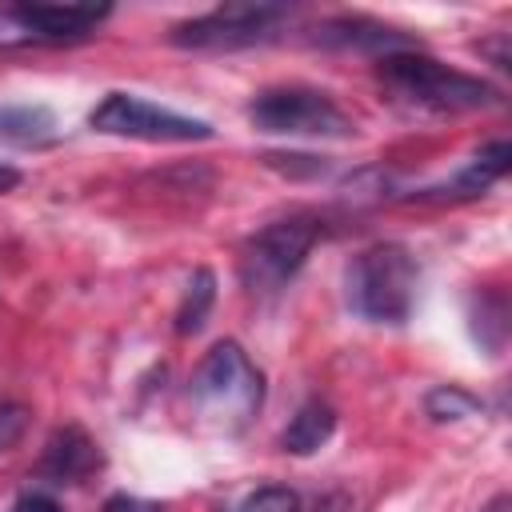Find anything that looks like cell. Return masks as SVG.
<instances>
[{"instance_id":"cell-7","label":"cell","mask_w":512,"mask_h":512,"mask_svg":"<svg viewBox=\"0 0 512 512\" xmlns=\"http://www.w3.org/2000/svg\"><path fill=\"white\" fill-rule=\"evenodd\" d=\"M288 20L284 4H220L204 16H192L168 32L172 48L188 52H236V48H256L280 32Z\"/></svg>"},{"instance_id":"cell-20","label":"cell","mask_w":512,"mask_h":512,"mask_svg":"<svg viewBox=\"0 0 512 512\" xmlns=\"http://www.w3.org/2000/svg\"><path fill=\"white\" fill-rule=\"evenodd\" d=\"M20 184V168H12V164H0V196L4 192H12Z\"/></svg>"},{"instance_id":"cell-5","label":"cell","mask_w":512,"mask_h":512,"mask_svg":"<svg viewBox=\"0 0 512 512\" xmlns=\"http://www.w3.org/2000/svg\"><path fill=\"white\" fill-rule=\"evenodd\" d=\"M324 236V224L316 216H284L252 232L240 248V280L252 296L280 292L308 260L316 240Z\"/></svg>"},{"instance_id":"cell-15","label":"cell","mask_w":512,"mask_h":512,"mask_svg":"<svg viewBox=\"0 0 512 512\" xmlns=\"http://www.w3.org/2000/svg\"><path fill=\"white\" fill-rule=\"evenodd\" d=\"M480 408H484L480 396L464 392L460 384H440V388H432V392L424 396V412H428L436 424H444V420H464V416H472V412H480Z\"/></svg>"},{"instance_id":"cell-4","label":"cell","mask_w":512,"mask_h":512,"mask_svg":"<svg viewBox=\"0 0 512 512\" xmlns=\"http://www.w3.org/2000/svg\"><path fill=\"white\" fill-rule=\"evenodd\" d=\"M248 120L272 136H308V140H348L356 136V120L320 88L284 84L264 88L248 104Z\"/></svg>"},{"instance_id":"cell-3","label":"cell","mask_w":512,"mask_h":512,"mask_svg":"<svg viewBox=\"0 0 512 512\" xmlns=\"http://www.w3.org/2000/svg\"><path fill=\"white\" fill-rule=\"evenodd\" d=\"M420 264L404 244H372L344 268V300L360 320L404 324L416 304Z\"/></svg>"},{"instance_id":"cell-9","label":"cell","mask_w":512,"mask_h":512,"mask_svg":"<svg viewBox=\"0 0 512 512\" xmlns=\"http://www.w3.org/2000/svg\"><path fill=\"white\" fill-rule=\"evenodd\" d=\"M108 4H24L8 20L32 40H80L108 20Z\"/></svg>"},{"instance_id":"cell-10","label":"cell","mask_w":512,"mask_h":512,"mask_svg":"<svg viewBox=\"0 0 512 512\" xmlns=\"http://www.w3.org/2000/svg\"><path fill=\"white\" fill-rule=\"evenodd\" d=\"M312 40L324 44V48L372 52V56H392V52H412V48H420L416 36H408V32H400V28H388V24H376V20H364V16H336V20H324Z\"/></svg>"},{"instance_id":"cell-1","label":"cell","mask_w":512,"mask_h":512,"mask_svg":"<svg viewBox=\"0 0 512 512\" xmlns=\"http://www.w3.org/2000/svg\"><path fill=\"white\" fill-rule=\"evenodd\" d=\"M376 76H380L384 92H392V100L420 108V112L444 116V112H480V108L500 104V92L488 80L468 76L460 68H448V64L424 56L420 48L380 56Z\"/></svg>"},{"instance_id":"cell-6","label":"cell","mask_w":512,"mask_h":512,"mask_svg":"<svg viewBox=\"0 0 512 512\" xmlns=\"http://www.w3.org/2000/svg\"><path fill=\"white\" fill-rule=\"evenodd\" d=\"M88 124L104 136H124V140H144V144H192V140L216 136V128L208 120L184 116V112L144 100L136 92H108L92 108Z\"/></svg>"},{"instance_id":"cell-18","label":"cell","mask_w":512,"mask_h":512,"mask_svg":"<svg viewBox=\"0 0 512 512\" xmlns=\"http://www.w3.org/2000/svg\"><path fill=\"white\" fill-rule=\"evenodd\" d=\"M100 512H168L164 504H156V500H144V496H128V492H112L108 500H104V508Z\"/></svg>"},{"instance_id":"cell-14","label":"cell","mask_w":512,"mask_h":512,"mask_svg":"<svg viewBox=\"0 0 512 512\" xmlns=\"http://www.w3.org/2000/svg\"><path fill=\"white\" fill-rule=\"evenodd\" d=\"M212 304H216V276H212V268H196L188 276L184 296H180V308H176V332L180 336H196L204 328Z\"/></svg>"},{"instance_id":"cell-19","label":"cell","mask_w":512,"mask_h":512,"mask_svg":"<svg viewBox=\"0 0 512 512\" xmlns=\"http://www.w3.org/2000/svg\"><path fill=\"white\" fill-rule=\"evenodd\" d=\"M12 512H64V508H60V500H52L48 492H24V496H16Z\"/></svg>"},{"instance_id":"cell-11","label":"cell","mask_w":512,"mask_h":512,"mask_svg":"<svg viewBox=\"0 0 512 512\" xmlns=\"http://www.w3.org/2000/svg\"><path fill=\"white\" fill-rule=\"evenodd\" d=\"M508 160H512L508 140H492V144L480 148V152H476L452 180L432 184V188H420L416 196H420V200H476V196H484L496 180H504Z\"/></svg>"},{"instance_id":"cell-21","label":"cell","mask_w":512,"mask_h":512,"mask_svg":"<svg viewBox=\"0 0 512 512\" xmlns=\"http://www.w3.org/2000/svg\"><path fill=\"white\" fill-rule=\"evenodd\" d=\"M484 512H508V496H496V500H492Z\"/></svg>"},{"instance_id":"cell-17","label":"cell","mask_w":512,"mask_h":512,"mask_svg":"<svg viewBox=\"0 0 512 512\" xmlns=\"http://www.w3.org/2000/svg\"><path fill=\"white\" fill-rule=\"evenodd\" d=\"M24 428H28V408L16 400H0V456L20 444Z\"/></svg>"},{"instance_id":"cell-12","label":"cell","mask_w":512,"mask_h":512,"mask_svg":"<svg viewBox=\"0 0 512 512\" xmlns=\"http://www.w3.org/2000/svg\"><path fill=\"white\" fill-rule=\"evenodd\" d=\"M332 432H336V412L324 400H308L296 408V416L280 432V448L292 456H312L332 440Z\"/></svg>"},{"instance_id":"cell-16","label":"cell","mask_w":512,"mask_h":512,"mask_svg":"<svg viewBox=\"0 0 512 512\" xmlns=\"http://www.w3.org/2000/svg\"><path fill=\"white\" fill-rule=\"evenodd\" d=\"M220 512H300V496L284 484H260V488L244 492L240 500H232Z\"/></svg>"},{"instance_id":"cell-2","label":"cell","mask_w":512,"mask_h":512,"mask_svg":"<svg viewBox=\"0 0 512 512\" xmlns=\"http://www.w3.org/2000/svg\"><path fill=\"white\" fill-rule=\"evenodd\" d=\"M188 400L204 424L220 432H244L264 404V376L236 340H220L196 364Z\"/></svg>"},{"instance_id":"cell-13","label":"cell","mask_w":512,"mask_h":512,"mask_svg":"<svg viewBox=\"0 0 512 512\" xmlns=\"http://www.w3.org/2000/svg\"><path fill=\"white\" fill-rule=\"evenodd\" d=\"M0 140L20 148H44L56 140V116L44 104H0Z\"/></svg>"},{"instance_id":"cell-8","label":"cell","mask_w":512,"mask_h":512,"mask_svg":"<svg viewBox=\"0 0 512 512\" xmlns=\"http://www.w3.org/2000/svg\"><path fill=\"white\" fill-rule=\"evenodd\" d=\"M104 468V452L100 444L80 428V424H64L48 436L44 452H40V464H36V476L44 484H56V488H68V484H84L92 480L96 472Z\"/></svg>"}]
</instances>
